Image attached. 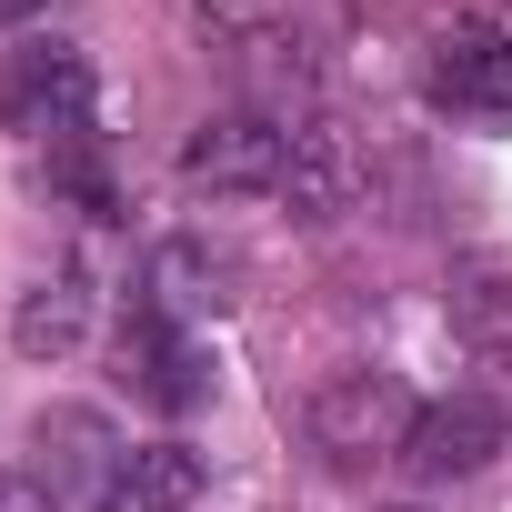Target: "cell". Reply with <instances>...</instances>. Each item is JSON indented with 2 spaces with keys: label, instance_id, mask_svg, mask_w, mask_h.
Segmentation results:
<instances>
[{
  "label": "cell",
  "instance_id": "cell-8",
  "mask_svg": "<svg viewBox=\"0 0 512 512\" xmlns=\"http://www.w3.org/2000/svg\"><path fill=\"white\" fill-rule=\"evenodd\" d=\"M282 201H292L302 221H342V211L362 201V161H352V131H342V121H322V111H302V121H292Z\"/></svg>",
  "mask_w": 512,
  "mask_h": 512
},
{
  "label": "cell",
  "instance_id": "cell-1",
  "mask_svg": "<svg viewBox=\"0 0 512 512\" xmlns=\"http://www.w3.org/2000/svg\"><path fill=\"white\" fill-rule=\"evenodd\" d=\"M412 422H422V402H412V392H402V372H382V362H352V372H332V382L302 402V442H312L332 472L402 462Z\"/></svg>",
  "mask_w": 512,
  "mask_h": 512
},
{
  "label": "cell",
  "instance_id": "cell-4",
  "mask_svg": "<svg viewBox=\"0 0 512 512\" xmlns=\"http://www.w3.org/2000/svg\"><path fill=\"white\" fill-rule=\"evenodd\" d=\"M111 372H121V392H131V402H151V412H201V402H211L201 342H191V322H171L161 302H131V312H121Z\"/></svg>",
  "mask_w": 512,
  "mask_h": 512
},
{
  "label": "cell",
  "instance_id": "cell-13",
  "mask_svg": "<svg viewBox=\"0 0 512 512\" xmlns=\"http://www.w3.org/2000/svg\"><path fill=\"white\" fill-rule=\"evenodd\" d=\"M51 191H71L91 221H121V181H111V161H101L91 131L81 141H51Z\"/></svg>",
  "mask_w": 512,
  "mask_h": 512
},
{
  "label": "cell",
  "instance_id": "cell-15",
  "mask_svg": "<svg viewBox=\"0 0 512 512\" xmlns=\"http://www.w3.org/2000/svg\"><path fill=\"white\" fill-rule=\"evenodd\" d=\"M31 11H41V0H0V31H21V21H31Z\"/></svg>",
  "mask_w": 512,
  "mask_h": 512
},
{
  "label": "cell",
  "instance_id": "cell-2",
  "mask_svg": "<svg viewBox=\"0 0 512 512\" xmlns=\"http://www.w3.org/2000/svg\"><path fill=\"white\" fill-rule=\"evenodd\" d=\"M0 131L11 141H81L91 131V51L81 41L0 51Z\"/></svg>",
  "mask_w": 512,
  "mask_h": 512
},
{
  "label": "cell",
  "instance_id": "cell-7",
  "mask_svg": "<svg viewBox=\"0 0 512 512\" xmlns=\"http://www.w3.org/2000/svg\"><path fill=\"white\" fill-rule=\"evenodd\" d=\"M111 462H121V442H111V422H101L91 402H51V412L31 422V482H41L51 502H101Z\"/></svg>",
  "mask_w": 512,
  "mask_h": 512
},
{
  "label": "cell",
  "instance_id": "cell-3",
  "mask_svg": "<svg viewBox=\"0 0 512 512\" xmlns=\"http://www.w3.org/2000/svg\"><path fill=\"white\" fill-rule=\"evenodd\" d=\"M292 171V111H211L191 141H181V181L191 191H221V201H262L282 191Z\"/></svg>",
  "mask_w": 512,
  "mask_h": 512
},
{
  "label": "cell",
  "instance_id": "cell-5",
  "mask_svg": "<svg viewBox=\"0 0 512 512\" xmlns=\"http://www.w3.org/2000/svg\"><path fill=\"white\" fill-rule=\"evenodd\" d=\"M432 101L452 111V121H512V31L502 21H482V11H462V21H442L432 31Z\"/></svg>",
  "mask_w": 512,
  "mask_h": 512
},
{
  "label": "cell",
  "instance_id": "cell-11",
  "mask_svg": "<svg viewBox=\"0 0 512 512\" xmlns=\"http://www.w3.org/2000/svg\"><path fill=\"white\" fill-rule=\"evenodd\" d=\"M452 332L472 362H512V262H452Z\"/></svg>",
  "mask_w": 512,
  "mask_h": 512
},
{
  "label": "cell",
  "instance_id": "cell-14",
  "mask_svg": "<svg viewBox=\"0 0 512 512\" xmlns=\"http://www.w3.org/2000/svg\"><path fill=\"white\" fill-rule=\"evenodd\" d=\"M0 512H51V492H41L31 472H11V462H0Z\"/></svg>",
  "mask_w": 512,
  "mask_h": 512
},
{
  "label": "cell",
  "instance_id": "cell-12",
  "mask_svg": "<svg viewBox=\"0 0 512 512\" xmlns=\"http://www.w3.org/2000/svg\"><path fill=\"white\" fill-rule=\"evenodd\" d=\"M221 282H231V262H211L201 241H171L161 262H151V292H141V302H161L171 322H201V312H221V302H231Z\"/></svg>",
  "mask_w": 512,
  "mask_h": 512
},
{
  "label": "cell",
  "instance_id": "cell-6",
  "mask_svg": "<svg viewBox=\"0 0 512 512\" xmlns=\"http://www.w3.org/2000/svg\"><path fill=\"white\" fill-rule=\"evenodd\" d=\"M492 452H512V412H502L492 392H452V402H422V422H412V442H402V472H412V482H462V472H482Z\"/></svg>",
  "mask_w": 512,
  "mask_h": 512
},
{
  "label": "cell",
  "instance_id": "cell-10",
  "mask_svg": "<svg viewBox=\"0 0 512 512\" xmlns=\"http://www.w3.org/2000/svg\"><path fill=\"white\" fill-rule=\"evenodd\" d=\"M81 332H91V282H81V272L31 282V292H21V312H11L21 362H71V352H81Z\"/></svg>",
  "mask_w": 512,
  "mask_h": 512
},
{
  "label": "cell",
  "instance_id": "cell-9",
  "mask_svg": "<svg viewBox=\"0 0 512 512\" xmlns=\"http://www.w3.org/2000/svg\"><path fill=\"white\" fill-rule=\"evenodd\" d=\"M201 502V452L191 442H131L101 482V512H191Z\"/></svg>",
  "mask_w": 512,
  "mask_h": 512
}]
</instances>
